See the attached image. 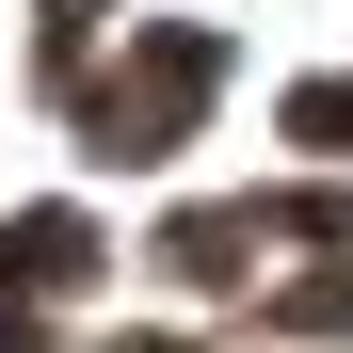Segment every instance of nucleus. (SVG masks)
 <instances>
[{"mask_svg":"<svg viewBox=\"0 0 353 353\" xmlns=\"http://www.w3.org/2000/svg\"><path fill=\"white\" fill-rule=\"evenodd\" d=\"M193 97H209V32H161L129 81H112V145H176L193 129Z\"/></svg>","mask_w":353,"mask_h":353,"instance_id":"nucleus-1","label":"nucleus"},{"mask_svg":"<svg viewBox=\"0 0 353 353\" xmlns=\"http://www.w3.org/2000/svg\"><path fill=\"white\" fill-rule=\"evenodd\" d=\"M0 257H17V289H65V273H81L97 241H81V209H32V225H17Z\"/></svg>","mask_w":353,"mask_h":353,"instance_id":"nucleus-2","label":"nucleus"},{"mask_svg":"<svg viewBox=\"0 0 353 353\" xmlns=\"http://www.w3.org/2000/svg\"><path fill=\"white\" fill-rule=\"evenodd\" d=\"M289 129H305V145H337V129H353V81H305V97H289Z\"/></svg>","mask_w":353,"mask_h":353,"instance_id":"nucleus-3","label":"nucleus"},{"mask_svg":"<svg viewBox=\"0 0 353 353\" xmlns=\"http://www.w3.org/2000/svg\"><path fill=\"white\" fill-rule=\"evenodd\" d=\"M0 353H48V337H32V321H17V305H0Z\"/></svg>","mask_w":353,"mask_h":353,"instance_id":"nucleus-4","label":"nucleus"}]
</instances>
